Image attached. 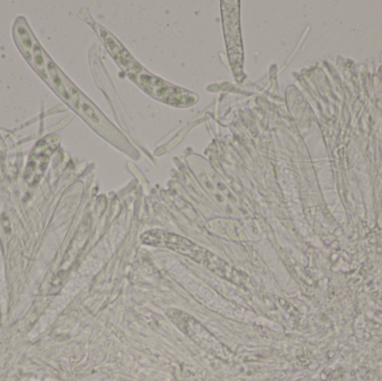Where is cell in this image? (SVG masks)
I'll use <instances>...</instances> for the list:
<instances>
[{
    "label": "cell",
    "mask_w": 382,
    "mask_h": 381,
    "mask_svg": "<svg viewBox=\"0 0 382 381\" xmlns=\"http://www.w3.org/2000/svg\"><path fill=\"white\" fill-rule=\"evenodd\" d=\"M79 112L82 116L85 117L86 120L89 121V123L95 126V128H97V126L101 124L100 116H98V113L96 112L95 109H94V106L84 97V95H82L81 108Z\"/></svg>",
    "instance_id": "cell-7"
},
{
    "label": "cell",
    "mask_w": 382,
    "mask_h": 381,
    "mask_svg": "<svg viewBox=\"0 0 382 381\" xmlns=\"http://www.w3.org/2000/svg\"><path fill=\"white\" fill-rule=\"evenodd\" d=\"M127 74L147 94L169 105L190 106L194 105L198 100L196 94L166 83L159 77L151 75L150 73L145 71L140 65Z\"/></svg>",
    "instance_id": "cell-2"
},
{
    "label": "cell",
    "mask_w": 382,
    "mask_h": 381,
    "mask_svg": "<svg viewBox=\"0 0 382 381\" xmlns=\"http://www.w3.org/2000/svg\"><path fill=\"white\" fill-rule=\"evenodd\" d=\"M15 37L20 49H22L24 56L26 57V59L29 61V63L32 64V48H34V39H32L29 35V31H28L26 24L25 23L20 24L19 20L18 22H16Z\"/></svg>",
    "instance_id": "cell-4"
},
{
    "label": "cell",
    "mask_w": 382,
    "mask_h": 381,
    "mask_svg": "<svg viewBox=\"0 0 382 381\" xmlns=\"http://www.w3.org/2000/svg\"><path fill=\"white\" fill-rule=\"evenodd\" d=\"M44 52L40 48L39 44L34 40V48H32V65L37 72H38L40 75H42L43 79L48 81L49 76L47 73L46 66H45V59H44Z\"/></svg>",
    "instance_id": "cell-6"
},
{
    "label": "cell",
    "mask_w": 382,
    "mask_h": 381,
    "mask_svg": "<svg viewBox=\"0 0 382 381\" xmlns=\"http://www.w3.org/2000/svg\"><path fill=\"white\" fill-rule=\"evenodd\" d=\"M46 69H47L48 76L51 77V81L53 83V86H54V88L60 94V96L63 97L65 101H67L69 103V94L64 83L63 74L60 73V71L57 68L56 65L53 63V60H51L49 59H46Z\"/></svg>",
    "instance_id": "cell-5"
},
{
    "label": "cell",
    "mask_w": 382,
    "mask_h": 381,
    "mask_svg": "<svg viewBox=\"0 0 382 381\" xmlns=\"http://www.w3.org/2000/svg\"><path fill=\"white\" fill-rule=\"evenodd\" d=\"M238 1H223L224 29L226 45L228 48L229 61H231L234 74L237 77H243V44L239 30V8Z\"/></svg>",
    "instance_id": "cell-3"
},
{
    "label": "cell",
    "mask_w": 382,
    "mask_h": 381,
    "mask_svg": "<svg viewBox=\"0 0 382 381\" xmlns=\"http://www.w3.org/2000/svg\"><path fill=\"white\" fill-rule=\"evenodd\" d=\"M141 240L147 245L172 249V251L190 257L197 263L205 265L212 272L219 273L220 275L226 277L229 276V265L225 263V261L220 260L219 257L213 255L207 249L200 247L184 237L162 231V229H152V231L143 234Z\"/></svg>",
    "instance_id": "cell-1"
}]
</instances>
